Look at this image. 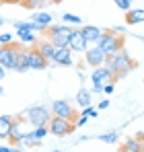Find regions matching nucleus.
<instances>
[{"mask_svg":"<svg viewBox=\"0 0 144 152\" xmlns=\"http://www.w3.org/2000/svg\"><path fill=\"white\" fill-rule=\"evenodd\" d=\"M103 66L109 68V72L115 76V80H120V78L128 76L136 68V60H132L126 51L121 50V51H118V53H113V56H107Z\"/></svg>","mask_w":144,"mask_h":152,"instance_id":"obj_1","label":"nucleus"},{"mask_svg":"<svg viewBox=\"0 0 144 152\" xmlns=\"http://www.w3.org/2000/svg\"><path fill=\"white\" fill-rule=\"evenodd\" d=\"M97 48L105 56H113V53L123 50V37L120 33H115V31H105L101 35V39L97 41Z\"/></svg>","mask_w":144,"mask_h":152,"instance_id":"obj_2","label":"nucleus"},{"mask_svg":"<svg viewBox=\"0 0 144 152\" xmlns=\"http://www.w3.org/2000/svg\"><path fill=\"white\" fill-rule=\"evenodd\" d=\"M72 33V27L68 25H51L46 29V39L51 41V45H56V48H66L68 45V37H70Z\"/></svg>","mask_w":144,"mask_h":152,"instance_id":"obj_3","label":"nucleus"},{"mask_svg":"<svg viewBox=\"0 0 144 152\" xmlns=\"http://www.w3.org/2000/svg\"><path fill=\"white\" fill-rule=\"evenodd\" d=\"M74 121L70 119H62V117H56V115H51V119L48 121V129L51 136H56V138H66L68 134L74 132Z\"/></svg>","mask_w":144,"mask_h":152,"instance_id":"obj_4","label":"nucleus"},{"mask_svg":"<svg viewBox=\"0 0 144 152\" xmlns=\"http://www.w3.org/2000/svg\"><path fill=\"white\" fill-rule=\"evenodd\" d=\"M93 91L91 93H103V86L105 84H111V82H115V76L109 72V68L107 66H97L95 70H93Z\"/></svg>","mask_w":144,"mask_h":152,"instance_id":"obj_5","label":"nucleus"},{"mask_svg":"<svg viewBox=\"0 0 144 152\" xmlns=\"http://www.w3.org/2000/svg\"><path fill=\"white\" fill-rule=\"evenodd\" d=\"M25 115H27L29 124H31L33 127L48 126V121L51 119V113H49V109H48V107H43V105H35V107H29V109L25 111Z\"/></svg>","mask_w":144,"mask_h":152,"instance_id":"obj_6","label":"nucleus"},{"mask_svg":"<svg viewBox=\"0 0 144 152\" xmlns=\"http://www.w3.org/2000/svg\"><path fill=\"white\" fill-rule=\"evenodd\" d=\"M21 43H6L0 45V64L4 70H17V51Z\"/></svg>","mask_w":144,"mask_h":152,"instance_id":"obj_7","label":"nucleus"},{"mask_svg":"<svg viewBox=\"0 0 144 152\" xmlns=\"http://www.w3.org/2000/svg\"><path fill=\"white\" fill-rule=\"evenodd\" d=\"M51 115L62 117V119H70V121L76 119V115H74V107H72L68 101H64V99H58V101L51 103Z\"/></svg>","mask_w":144,"mask_h":152,"instance_id":"obj_8","label":"nucleus"},{"mask_svg":"<svg viewBox=\"0 0 144 152\" xmlns=\"http://www.w3.org/2000/svg\"><path fill=\"white\" fill-rule=\"evenodd\" d=\"M68 50L70 51H87L89 50V43H87V39L82 37L80 29H72L70 37H68Z\"/></svg>","mask_w":144,"mask_h":152,"instance_id":"obj_9","label":"nucleus"},{"mask_svg":"<svg viewBox=\"0 0 144 152\" xmlns=\"http://www.w3.org/2000/svg\"><path fill=\"white\" fill-rule=\"evenodd\" d=\"M49 62H54L58 66H72V51L68 50V45L66 48H56Z\"/></svg>","mask_w":144,"mask_h":152,"instance_id":"obj_10","label":"nucleus"},{"mask_svg":"<svg viewBox=\"0 0 144 152\" xmlns=\"http://www.w3.org/2000/svg\"><path fill=\"white\" fill-rule=\"evenodd\" d=\"M48 68V60L35 50V45L29 50V70H46Z\"/></svg>","mask_w":144,"mask_h":152,"instance_id":"obj_11","label":"nucleus"},{"mask_svg":"<svg viewBox=\"0 0 144 152\" xmlns=\"http://www.w3.org/2000/svg\"><path fill=\"white\" fill-rule=\"evenodd\" d=\"M80 33H82V37L87 39L89 45H97V41L101 39V35H103L105 31L99 29V27H95V25H84L82 29H80Z\"/></svg>","mask_w":144,"mask_h":152,"instance_id":"obj_12","label":"nucleus"},{"mask_svg":"<svg viewBox=\"0 0 144 152\" xmlns=\"http://www.w3.org/2000/svg\"><path fill=\"white\" fill-rule=\"evenodd\" d=\"M105 58H107V56L99 50L97 45H93V50H87V51H84V60H87V64H89V66H95V68L105 64Z\"/></svg>","mask_w":144,"mask_h":152,"instance_id":"obj_13","label":"nucleus"},{"mask_svg":"<svg viewBox=\"0 0 144 152\" xmlns=\"http://www.w3.org/2000/svg\"><path fill=\"white\" fill-rule=\"evenodd\" d=\"M29 70V50H25V45H19L17 51V72H27Z\"/></svg>","mask_w":144,"mask_h":152,"instance_id":"obj_14","label":"nucleus"},{"mask_svg":"<svg viewBox=\"0 0 144 152\" xmlns=\"http://www.w3.org/2000/svg\"><path fill=\"white\" fill-rule=\"evenodd\" d=\"M35 50H37V51H39V53H41V56H43V58L49 62V60H51V53H54V50H56V45H51V41L43 37V39H37Z\"/></svg>","mask_w":144,"mask_h":152,"instance_id":"obj_15","label":"nucleus"},{"mask_svg":"<svg viewBox=\"0 0 144 152\" xmlns=\"http://www.w3.org/2000/svg\"><path fill=\"white\" fill-rule=\"evenodd\" d=\"M23 138H25V132H21V119H12L8 140H10V142H15V144H23Z\"/></svg>","mask_w":144,"mask_h":152,"instance_id":"obj_16","label":"nucleus"},{"mask_svg":"<svg viewBox=\"0 0 144 152\" xmlns=\"http://www.w3.org/2000/svg\"><path fill=\"white\" fill-rule=\"evenodd\" d=\"M144 23V8H136V10H128L126 12V25H138Z\"/></svg>","mask_w":144,"mask_h":152,"instance_id":"obj_17","label":"nucleus"},{"mask_svg":"<svg viewBox=\"0 0 144 152\" xmlns=\"http://www.w3.org/2000/svg\"><path fill=\"white\" fill-rule=\"evenodd\" d=\"M12 119H15V117H10V115H0V140H8Z\"/></svg>","mask_w":144,"mask_h":152,"instance_id":"obj_18","label":"nucleus"},{"mask_svg":"<svg viewBox=\"0 0 144 152\" xmlns=\"http://www.w3.org/2000/svg\"><path fill=\"white\" fill-rule=\"evenodd\" d=\"M33 23H37L39 27H43V29H48V27H51V15L49 12H43V10H35V15H33V19H31Z\"/></svg>","mask_w":144,"mask_h":152,"instance_id":"obj_19","label":"nucleus"},{"mask_svg":"<svg viewBox=\"0 0 144 152\" xmlns=\"http://www.w3.org/2000/svg\"><path fill=\"white\" fill-rule=\"evenodd\" d=\"M15 35L19 37L21 45H25V43L35 45V43H37V35H35V33H31V31H27V29H17V33H15Z\"/></svg>","mask_w":144,"mask_h":152,"instance_id":"obj_20","label":"nucleus"},{"mask_svg":"<svg viewBox=\"0 0 144 152\" xmlns=\"http://www.w3.org/2000/svg\"><path fill=\"white\" fill-rule=\"evenodd\" d=\"M142 146H144L142 140H138V138H126V142L121 146V152H140Z\"/></svg>","mask_w":144,"mask_h":152,"instance_id":"obj_21","label":"nucleus"},{"mask_svg":"<svg viewBox=\"0 0 144 152\" xmlns=\"http://www.w3.org/2000/svg\"><path fill=\"white\" fill-rule=\"evenodd\" d=\"M91 97H93V93H91L89 88H80V91L76 93V105L89 107V105H91Z\"/></svg>","mask_w":144,"mask_h":152,"instance_id":"obj_22","label":"nucleus"},{"mask_svg":"<svg viewBox=\"0 0 144 152\" xmlns=\"http://www.w3.org/2000/svg\"><path fill=\"white\" fill-rule=\"evenodd\" d=\"M43 2H46V0H23V6L29 8V10H39V8L43 6Z\"/></svg>","mask_w":144,"mask_h":152,"instance_id":"obj_23","label":"nucleus"},{"mask_svg":"<svg viewBox=\"0 0 144 152\" xmlns=\"http://www.w3.org/2000/svg\"><path fill=\"white\" fill-rule=\"evenodd\" d=\"M99 140H101V142H105V144H113V142H118V132L101 134V136H99Z\"/></svg>","mask_w":144,"mask_h":152,"instance_id":"obj_24","label":"nucleus"},{"mask_svg":"<svg viewBox=\"0 0 144 152\" xmlns=\"http://www.w3.org/2000/svg\"><path fill=\"white\" fill-rule=\"evenodd\" d=\"M62 19H64V25H80V17H76L72 12H66Z\"/></svg>","mask_w":144,"mask_h":152,"instance_id":"obj_25","label":"nucleus"},{"mask_svg":"<svg viewBox=\"0 0 144 152\" xmlns=\"http://www.w3.org/2000/svg\"><path fill=\"white\" fill-rule=\"evenodd\" d=\"M80 115H82V117H87V119H91V117L95 119L99 113H97L95 107H91V105H89V107H82V113H80Z\"/></svg>","mask_w":144,"mask_h":152,"instance_id":"obj_26","label":"nucleus"},{"mask_svg":"<svg viewBox=\"0 0 144 152\" xmlns=\"http://www.w3.org/2000/svg\"><path fill=\"white\" fill-rule=\"evenodd\" d=\"M12 41H15V33H2V35H0V45L12 43Z\"/></svg>","mask_w":144,"mask_h":152,"instance_id":"obj_27","label":"nucleus"},{"mask_svg":"<svg viewBox=\"0 0 144 152\" xmlns=\"http://www.w3.org/2000/svg\"><path fill=\"white\" fill-rule=\"evenodd\" d=\"M132 2H134V0H115L118 8H121V10H126V12H128V10L132 8Z\"/></svg>","mask_w":144,"mask_h":152,"instance_id":"obj_28","label":"nucleus"},{"mask_svg":"<svg viewBox=\"0 0 144 152\" xmlns=\"http://www.w3.org/2000/svg\"><path fill=\"white\" fill-rule=\"evenodd\" d=\"M87 121H89L87 117H82V115H78V119H74V126H76V127H80V126H84Z\"/></svg>","mask_w":144,"mask_h":152,"instance_id":"obj_29","label":"nucleus"},{"mask_svg":"<svg viewBox=\"0 0 144 152\" xmlns=\"http://www.w3.org/2000/svg\"><path fill=\"white\" fill-rule=\"evenodd\" d=\"M113 88H115V84H113V82H111V84H105V86H103V93H105V95H111V93H113Z\"/></svg>","mask_w":144,"mask_h":152,"instance_id":"obj_30","label":"nucleus"},{"mask_svg":"<svg viewBox=\"0 0 144 152\" xmlns=\"http://www.w3.org/2000/svg\"><path fill=\"white\" fill-rule=\"evenodd\" d=\"M0 152H21V148H10V146H0Z\"/></svg>","mask_w":144,"mask_h":152,"instance_id":"obj_31","label":"nucleus"},{"mask_svg":"<svg viewBox=\"0 0 144 152\" xmlns=\"http://www.w3.org/2000/svg\"><path fill=\"white\" fill-rule=\"evenodd\" d=\"M2 4H23V0H0Z\"/></svg>","mask_w":144,"mask_h":152,"instance_id":"obj_32","label":"nucleus"},{"mask_svg":"<svg viewBox=\"0 0 144 152\" xmlns=\"http://www.w3.org/2000/svg\"><path fill=\"white\" fill-rule=\"evenodd\" d=\"M107 107H109V101H107V99H103V101L99 103V107H97V109H107Z\"/></svg>","mask_w":144,"mask_h":152,"instance_id":"obj_33","label":"nucleus"},{"mask_svg":"<svg viewBox=\"0 0 144 152\" xmlns=\"http://www.w3.org/2000/svg\"><path fill=\"white\" fill-rule=\"evenodd\" d=\"M4 76H6V70H4V68H2V64H0V80H2Z\"/></svg>","mask_w":144,"mask_h":152,"instance_id":"obj_34","label":"nucleus"},{"mask_svg":"<svg viewBox=\"0 0 144 152\" xmlns=\"http://www.w3.org/2000/svg\"><path fill=\"white\" fill-rule=\"evenodd\" d=\"M2 25H4V19H2V17H0V27H2Z\"/></svg>","mask_w":144,"mask_h":152,"instance_id":"obj_35","label":"nucleus"},{"mask_svg":"<svg viewBox=\"0 0 144 152\" xmlns=\"http://www.w3.org/2000/svg\"><path fill=\"white\" fill-rule=\"evenodd\" d=\"M2 93H4V88H2V86H0V97H2Z\"/></svg>","mask_w":144,"mask_h":152,"instance_id":"obj_36","label":"nucleus"},{"mask_svg":"<svg viewBox=\"0 0 144 152\" xmlns=\"http://www.w3.org/2000/svg\"><path fill=\"white\" fill-rule=\"evenodd\" d=\"M49 2H62V0H49Z\"/></svg>","mask_w":144,"mask_h":152,"instance_id":"obj_37","label":"nucleus"},{"mask_svg":"<svg viewBox=\"0 0 144 152\" xmlns=\"http://www.w3.org/2000/svg\"><path fill=\"white\" fill-rule=\"evenodd\" d=\"M54 152H62V150H54Z\"/></svg>","mask_w":144,"mask_h":152,"instance_id":"obj_38","label":"nucleus"},{"mask_svg":"<svg viewBox=\"0 0 144 152\" xmlns=\"http://www.w3.org/2000/svg\"><path fill=\"white\" fill-rule=\"evenodd\" d=\"M140 152H144V146H142V150H140Z\"/></svg>","mask_w":144,"mask_h":152,"instance_id":"obj_39","label":"nucleus"}]
</instances>
